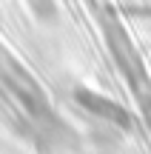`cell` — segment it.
Instances as JSON below:
<instances>
[{
  "label": "cell",
  "mask_w": 151,
  "mask_h": 154,
  "mask_svg": "<svg viewBox=\"0 0 151 154\" xmlns=\"http://www.w3.org/2000/svg\"><path fill=\"white\" fill-rule=\"evenodd\" d=\"M74 100H77L91 117H97V120L108 123V126H117V128H125V131L131 128V114L120 103H114L111 97H103V94L91 91V88H77V91H74Z\"/></svg>",
  "instance_id": "2"
},
{
  "label": "cell",
  "mask_w": 151,
  "mask_h": 154,
  "mask_svg": "<svg viewBox=\"0 0 151 154\" xmlns=\"http://www.w3.org/2000/svg\"><path fill=\"white\" fill-rule=\"evenodd\" d=\"M103 23V32H106V40H108V49H111L114 60H117L120 72L128 77L131 83L137 86V91H140V80H143V63H140V54H137V49L131 46L128 34L123 32V26H120L114 17H106Z\"/></svg>",
  "instance_id": "1"
}]
</instances>
